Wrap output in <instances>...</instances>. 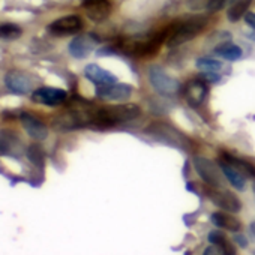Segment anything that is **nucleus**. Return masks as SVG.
<instances>
[{
	"instance_id": "nucleus-1",
	"label": "nucleus",
	"mask_w": 255,
	"mask_h": 255,
	"mask_svg": "<svg viewBox=\"0 0 255 255\" xmlns=\"http://www.w3.org/2000/svg\"><path fill=\"white\" fill-rule=\"evenodd\" d=\"M96 110H98L96 107H93L90 102L86 101L72 102V105L66 111L57 114L53 119V128L57 131L68 132V131L81 129L84 126H92Z\"/></svg>"
},
{
	"instance_id": "nucleus-2",
	"label": "nucleus",
	"mask_w": 255,
	"mask_h": 255,
	"mask_svg": "<svg viewBox=\"0 0 255 255\" xmlns=\"http://www.w3.org/2000/svg\"><path fill=\"white\" fill-rule=\"evenodd\" d=\"M141 114V108L137 104H120L110 105L104 108H98L95 113V119L92 126L96 128H108L117 123H125L137 119Z\"/></svg>"
},
{
	"instance_id": "nucleus-3",
	"label": "nucleus",
	"mask_w": 255,
	"mask_h": 255,
	"mask_svg": "<svg viewBox=\"0 0 255 255\" xmlns=\"http://www.w3.org/2000/svg\"><path fill=\"white\" fill-rule=\"evenodd\" d=\"M207 26L206 17H194L182 23H174L167 29V41L165 44L168 47H177L180 44H185L195 36H198Z\"/></svg>"
},
{
	"instance_id": "nucleus-4",
	"label": "nucleus",
	"mask_w": 255,
	"mask_h": 255,
	"mask_svg": "<svg viewBox=\"0 0 255 255\" xmlns=\"http://www.w3.org/2000/svg\"><path fill=\"white\" fill-rule=\"evenodd\" d=\"M149 80H150L152 87L158 93L165 95V96H173V95L179 93L180 89H182L180 83L176 78L170 77L161 66H152L150 68Z\"/></svg>"
},
{
	"instance_id": "nucleus-5",
	"label": "nucleus",
	"mask_w": 255,
	"mask_h": 255,
	"mask_svg": "<svg viewBox=\"0 0 255 255\" xmlns=\"http://www.w3.org/2000/svg\"><path fill=\"white\" fill-rule=\"evenodd\" d=\"M206 195L209 197V200L215 206H218L222 210H227V212H231V213H237L242 209L239 197L234 195L233 192L227 191V189H221L218 186H210L209 185L207 189H206Z\"/></svg>"
},
{
	"instance_id": "nucleus-6",
	"label": "nucleus",
	"mask_w": 255,
	"mask_h": 255,
	"mask_svg": "<svg viewBox=\"0 0 255 255\" xmlns=\"http://www.w3.org/2000/svg\"><path fill=\"white\" fill-rule=\"evenodd\" d=\"M194 168L200 174V177L210 186H221L222 185V176L221 171L212 159L204 158V156H194L192 159Z\"/></svg>"
},
{
	"instance_id": "nucleus-7",
	"label": "nucleus",
	"mask_w": 255,
	"mask_h": 255,
	"mask_svg": "<svg viewBox=\"0 0 255 255\" xmlns=\"http://www.w3.org/2000/svg\"><path fill=\"white\" fill-rule=\"evenodd\" d=\"M149 132L153 134L156 138H162L167 140L168 144L179 147V149H189V141L185 138V135H182L176 128L165 125V123H153L149 128Z\"/></svg>"
},
{
	"instance_id": "nucleus-8",
	"label": "nucleus",
	"mask_w": 255,
	"mask_h": 255,
	"mask_svg": "<svg viewBox=\"0 0 255 255\" xmlns=\"http://www.w3.org/2000/svg\"><path fill=\"white\" fill-rule=\"evenodd\" d=\"M134 93V87L129 84H108V86H96V96L104 101H128Z\"/></svg>"
},
{
	"instance_id": "nucleus-9",
	"label": "nucleus",
	"mask_w": 255,
	"mask_h": 255,
	"mask_svg": "<svg viewBox=\"0 0 255 255\" xmlns=\"http://www.w3.org/2000/svg\"><path fill=\"white\" fill-rule=\"evenodd\" d=\"M24 152V143L20 134L11 129H0V155L20 156Z\"/></svg>"
},
{
	"instance_id": "nucleus-10",
	"label": "nucleus",
	"mask_w": 255,
	"mask_h": 255,
	"mask_svg": "<svg viewBox=\"0 0 255 255\" xmlns=\"http://www.w3.org/2000/svg\"><path fill=\"white\" fill-rule=\"evenodd\" d=\"M68 92L57 87H39L32 93V101L47 107H56L66 101Z\"/></svg>"
},
{
	"instance_id": "nucleus-11",
	"label": "nucleus",
	"mask_w": 255,
	"mask_h": 255,
	"mask_svg": "<svg viewBox=\"0 0 255 255\" xmlns=\"http://www.w3.org/2000/svg\"><path fill=\"white\" fill-rule=\"evenodd\" d=\"M83 26H84L83 20L78 15H66V17L54 20L48 26V32L56 36H66V35L80 32L83 29Z\"/></svg>"
},
{
	"instance_id": "nucleus-12",
	"label": "nucleus",
	"mask_w": 255,
	"mask_h": 255,
	"mask_svg": "<svg viewBox=\"0 0 255 255\" xmlns=\"http://www.w3.org/2000/svg\"><path fill=\"white\" fill-rule=\"evenodd\" d=\"M5 84L9 90H12L17 95H26L33 89L32 77L24 71H17V69H12L5 75Z\"/></svg>"
},
{
	"instance_id": "nucleus-13",
	"label": "nucleus",
	"mask_w": 255,
	"mask_h": 255,
	"mask_svg": "<svg viewBox=\"0 0 255 255\" xmlns=\"http://www.w3.org/2000/svg\"><path fill=\"white\" fill-rule=\"evenodd\" d=\"M98 44V38L92 33L80 35L74 38L69 44V53L75 59H86Z\"/></svg>"
},
{
	"instance_id": "nucleus-14",
	"label": "nucleus",
	"mask_w": 255,
	"mask_h": 255,
	"mask_svg": "<svg viewBox=\"0 0 255 255\" xmlns=\"http://www.w3.org/2000/svg\"><path fill=\"white\" fill-rule=\"evenodd\" d=\"M83 8L86 11V15L95 23L107 20L111 14V3L108 0H84Z\"/></svg>"
},
{
	"instance_id": "nucleus-15",
	"label": "nucleus",
	"mask_w": 255,
	"mask_h": 255,
	"mask_svg": "<svg viewBox=\"0 0 255 255\" xmlns=\"http://www.w3.org/2000/svg\"><path fill=\"white\" fill-rule=\"evenodd\" d=\"M183 93H185V98L191 107H200L201 104H204L207 93H209V89H207L204 80H191L185 86Z\"/></svg>"
},
{
	"instance_id": "nucleus-16",
	"label": "nucleus",
	"mask_w": 255,
	"mask_h": 255,
	"mask_svg": "<svg viewBox=\"0 0 255 255\" xmlns=\"http://www.w3.org/2000/svg\"><path fill=\"white\" fill-rule=\"evenodd\" d=\"M20 120H21V125H23V128L26 129V132L33 140H45L47 138V135H48V128L36 116H33L30 113H23L21 117H20Z\"/></svg>"
},
{
	"instance_id": "nucleus-17",
	"label": "nucleus",
	"mask_w": 255,
	"mask_h": 255,
	"mask_svg": "<svg viewBox=\"0 0 255 255\" xmlns=\"http://www.w3.org/2000/svg\"><path fill=\"white\" fill-rule=\"evenodd\" d=\"M84 75L89 81H92L96 86H108V84L117 83V77L114 74H111L110 71H105L104 68L93 65V63L86 66Z\"/></svg>"
},
{
	"instance_id": "nucleus-18",
	"label": "nucleus",
	"mask_w": 255,
	"mask_h": 255,
	"mask_svg": "<svg viewBox=\"0 0 255 255\" xmlns=\"http://www.w3.org/2000/svg\"><path fill=\"white\" fill-rule=\"evenodd\" d=\"M219 167L222 174L227 177V180L237 189V191H245L246 188V176L242 174L237 168H234L231 164H228L227 161H224L222 158L219 159Z\"/></svg>"
},
{
	"instance_id": "nucleus-19",
	"label": "nucleus",
	"mask_w": 255,
	"mask_h": 255,
	"mask_svg": "<svg viewBox=\"0 0 255 255\" xmlns=\"http://www.w3.org/2000/svg\"><path fill=\"white\" fill-rule=\"evenodd\" d=\"M210 222L213 225H216L218 228L233 231V233H237L242 228V222L237 218H234V216H231L228 213H222V212H215L210 216Z\"/></svg>"
},
{
	"instance_id": "nucleus-20",
	"label": "nucleus",
	"mask_w": 255,
	"mask_h": 255,
	"mask_svg": "<svg viewBox=\"0 0 255 255\" xmlns=\"http://www.w3.org/2000/svg\"><path fill=\"white\" fill-rule=\"evenodd\" d=\"M215 54L221 56V57L225 59V60L236 62V60L242 59L243 51H242L240 47H237V45H234V44H231V42H222V44L216 45Z\"/></svg>"
},
{
	"instance_id": "nucleus-21",
	"label": "nucleus",
	"mask_w": 255,
	"mask_h": 255,
	"mask_svg": "<svg viewBox=\"0 0 255 255\" xmlns=\"http://www.w3.org/2000/svg\"><path fill=\"white\" fill-rule=\"evenodd\" d=\"M224 161H227L228 164H231L234 168H237L242 174H245L246 177H255V167L240 158H236L234 155H230V153H222L221 156Z\"/></svg>"
},
{
	"instance_id": "nucleus-22",
	"label": "nucleus",
	"mask_w": 255,
	"mask_h": 255,
	"mask_svg": "<svg viewBox=\"0 0 255 255\" xmlns=\"http://www.w3.org/2000/svg\"><path fill=\"white\" fill-rule=\"evenodd\" d=\"M207 239H209V242H210L213 246H218V248L222 251V254H234V252H236V249H234V248L231 246V243L227 240L225 233L221 231V230H213V231H210Z\"/></svg>"
},
{
	"instance_id": "nucleus-23",
	"label": "nucleus",
	"mask_w": 255,
	"mask_h": 255,
	"mask_svg": "<svg viewBox=\"0 0 255 255\" xmlns=\"http://www.w3.org/2000/svg\"><path fill=\"white\" fill-rule=\"evenodd\" d=\"M252 0H236L233 2L228 8V12H227V17L231 23H236L242 18V15L246 14L248 8L251 6Z\"/></svg>"
},
{
	"instance_id": "nucleus-24",
	"label": "nucleus",
	"mask_w": 255,
	"mask_h": 255,
	"mask_svg": "<svg viewBox=\"0 0 255 255\" xmlns=\"http://www.w3.org/2000/svg\"><path fill=\"white\" fill-rule=\"evenodd\" d=\"M21 35H23V29L17 24L12 23L0 24V39L12 41V39H18Z\"/></svg>"
},
{
	"instance_id": "nucleus-25",
	"label": "nucleus",
	"mask_w": 255,
	"mask_h": 255,
	"mask_svg": "<svg viewBox=\"0 0 255 255\" xmlns=\"http://www.w3.org/2000/svg\"><path fill=\"white\" fill-rule=\"evenodd\" d=\"M197 68L204 71V72H218L222 69V62L216 60V59H210V57H201L197 60Z\"/></svg>"
},
{
	"instance_id": "nucleus-26",
	"label": "nucleus",
	"mask_w": 255,
	"mask_h": 255,
	"mask_svg": "<svg viewBox=\"0 0 255 255\" xmlns=\"http://www.w3.org/2000/svg\"><path fill=\"white\" fill-rule=\"evenodd\" d=\"M27 158L29 161L36 165V167H44V161H45V155H44V150L39 144H32L29 146L27 149Z\"/></svg>"
},
{
	"instance_id": "nucleus-27",
	"label": "nucleus",
	"mask_w": 255,
	"mask_h": 255,
	"mask_svg": "<svg viewBox=\"0 0 255 255\" xmlns=\"http://www.w3.org/2000/svg\"><path fill=\"white\" fill-rule=\"evenodd\" d=\"M233 2H236V0H209V3H207V11H209V12H218V11H221L224 6L231 5Z\"/></svg>"
},
{
	"instance_id": "nucleus-28",
	"label": "nucleus",
	"mask_w": 255,
	"mask_h": 255,
	"mask_svg": "<svg viewBox=\"0 0 255 255\" xmlns=\"http://www.w3.org/2000/svg\"><path fill=\"white\" fill-rule=\"evenodd\" d=\"M201 78H203L204 81L216 83V81H219V80H221V75H218L216 72H206V74H203V75H201Z\"/></svg>"
},
{
	"instance_id": "nucleus-29",
	"label": "nucleus",
	"mask_w": 255,
	"mask_h": 255,
	"mask_svg": "<svg viewBox=\"0 0 255 255\" xmlns=\"http://www.w3.org/2000/svg\"><path fill=\"white\" fill-rule=\"evenodd\" d=\"M245 23L255 30V12H246L245 14Z\"/></svg>"
},
{
	"instance_id": "nucleus-30",
	"label": "nucleus",
	"mask_w": 255,
	"mask_h": 255,
	"mask_svg": "<svg viewBox=\"0 0 255 255\" xmlns=\"http://www.w3.org/2000/svg\"><path fill=\"white\" fill-rule=\"evenodd\" d=\"M234 242L240 246V248H246L248 246V239L243 234H236L234 236Z\"/></svg>"
},
{
	"instance_id": "nucleus-31",
	"label": "nucleus",
	"mask_w": 255,
	"mask_h": 255,
	"mask_svg": "<svg viewBox=\"0 0 255 255\" xmlns=\"http://www.w3.org/2000/svg\"><path fill=\"white\" fill-rule=\"evenodd\" d=\"M249 231H251V234L255 237V222H252V224H251V227H249Z\"/></svg>"
},
{
	"instance_id": "nucleus-32",
	"label": "nucleus",
	"mask_w": 255,
	"mask_h": 255,
	"mask_svg": "<svg viewBox=\"0 0 255 255\" xmlns=\"http://www.w3.org/2000/svg\"><path fill=\"white\" fill-rule=\"evenodd\" d=\"M249 38H251V39H254V41H255V32H254V33H251V35H249Z\"/></svg>"
},
{
	"instance_id": "nucleus-33",
	"label": "nucleus",
	"mask_w": 255,
	"mask_h": 255,
	"mask_svg": "<svg viewBox=\"0 0 255 255\" xmlns=\"http://www.w3.org/2000/svg\"><path fill=\"white\" fill-rule=\"evenodd\" d=\"M252 189H254V194H255V182H254V185H252Z\"/></svg>"
}]
</instances>
